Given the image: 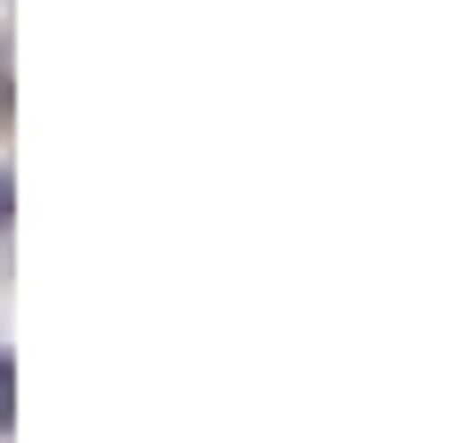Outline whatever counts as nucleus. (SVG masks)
<instances>
[{
  "label": "nucleus",
  "mask_w": 459,
  "mask_h": 443,
  "mask_svg": "<svg viewBox=\"0 0 459 443\" xmlns=\"http://www.w3.org/2000/svg\"><path fill=\"white\" fill-rule=\"evenodd\" d=\"M17 419H9V353H0V435H9Z\"/></svg>",
  "instance_id": "1"
},
{
  "label": "nucleus",
  "mask_w": 459,
  "mask_h": 443,
  "mask_svg": "<svg viewBox=\"0 0 459 443\" xmlns=\"http://www.w3.org/2000/svg\"><path fill=\"white\" fill-rule=\"evenodd\" d=\"M0 230H9V173H0Z\"/></svg>",
  "instance_id": "2"
}]
</instances>
